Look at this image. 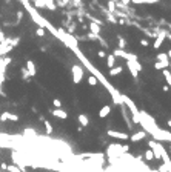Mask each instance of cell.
I'll list each match as a JSON object with an SVG mask.
<instances>
[{
	"mask_svg": "<svg viewBox=\"0 0 171 172\" xmlns=\"http://www.w3.org/2000/svg\"><path fill=\"white\" fill-rule=\"evenodd\" d=\"M127 66H128V69H130V72H131V75H133L134 78H137V75H139V71H137L136 68H134V65H133V63L127 60Z\"/></svg>",
	"mask_w": 171,
	"mask_h": 172,
	"instance_id": "obj_17",
	"label": "cell"
},
{
	"mask_svg": "<svg viewBox=\"0 0 171 172\" xmlns=\"http://www.w3.org/2000/svg\"><path fill=\"white\" fill-rule=\"evenodd\" d=\"M157 61H164V63H171L168 59V54L167 52H159L157 54Z\"/></svg>",
	"mask_w": 171,
	"mask_h": 172,
	"instance_id": "obj_18",
	"label": "cell"
},
{
	"mask_svg": "<svg viewBox=\"0 0 171 172\" xmlns=\"http://www.w3.org/2000/svg\"><path fill=\"white\" fill-rule=\"evenodd\" d=\"M167 126H168V128H171V120H168V121H167Z\"/></svg>",
	"mask_w": 171,
	"mask_h": 172,
	"instance_id": "obj_38",
	"label": "cell"
},
{
	"mask_svg": "<svg viewBox=\"0 0 171 172\" xmlns=\"http://www.w3.org/2000/svg\"><path fill=\"white\" fill-rule=\"evenodd\" d=\"M19 121L20 120V117L17 115V114H11V112H8V111H3L2 114H0V121Z\"/></svg>",
	"mask_w": 171,
	"mask_h": 172,
	"instance_id": "obj_5",
	"label": "cell"
},
{
	"mask_svg": "<svg viewBox=\"0 0 171 172\" xmlns=\"http://www.w3.org/2000/svg\"><path fill=\"white\" fill-rule=\"evenodd\" d=\"M170 74H171V71H170Z\"/></svg>",
	"mask_w": 171,
	"mask_h": 172,
	"instance_id": "obj_41",
	"label": "cell"
},
{
	"mask_svg": "<svg viewBox=\"0 0 171 172\" xmlns=\"http://www.w3.org/2000/svg\"><path fill=\"white\" fill-rule=\"evenodd\" d=\"M130 151V146H127V144H110L108 146V155H110V158H117L120 155H123V154H128Z\"/></svg>",
	"mask_w": 171,
	"mask_h": 172,
	"instance_id": "obj_1",
	"label": "cell"
},
{
	"mask_svg": "<svg viewBox=\"0 0 171 172\" xmlns=\"http://www.w3.org/2000/svg\"><path fill=\"white\" fill-rule=\"evenodd\" d=\"M108 137H111V138H117V140H128L130 138V135L128 134H125V132H120V131H114V129H110L106 132Z\"/></svg>",
	"mask_w": 171,
	"mask_h": 172,
	"instance_id": "obj_4",
	"label": "cell"
},
{
	"mask_svg": "<svg viewBox=\"0 0 171 172\" xmlns=\"http://www.w3.org/2000/svg\"><path fill=\"white\" fill-rule=\"evenodd\" d=\"M97 56L100 57V59H106V54H105V51H102V49H100V51L97 52Z\"/></svg>",
	"mask_w": 171,
	"mask_h": 172,
	"instance_id": "obj_34",
	"label": "cell"
},
{
	"mask_svg": "<svg viewBox=\"0 0 171 172\" xmlns=\"http://www.w3.org/2000/svg\"><path fill=\"white\" fill-rule=\"evenodd\" d=\"M51 114L54 115V117H57V119H68V114H66V111H63L62 109V108H59V109H56V108H54V109L51 111Z\"/></svg>",
	"mask_w": 171,
	"mask_h": 172,
	"instance_id": "obj_9",
	"label": "cell"
},
{
	"mask_svg": "<svg viewBox=\"0 0 171 172\" xmlns=\"http://www.w3.org/2000/svg\"><path fill=\"white\" fill-rule=\"evenodd\" d=\"M32 3L35 8H45L46 10V3H48V0H32Z\"/></svg>",
	"mask_w": 171,
	"mask_h": 172,
	"instance_id": "obj_20",
	"label": "cell"
},
{
	"mask_svg": "<svg viewBox=\"0 0 171 172\" xmlns=\"http://www.w3.org/2000/svg\"><path fill=\"white\" fill-rule=\"evenodd\" d=\"M162 89H164V91H165V92H168V91H170V86H168V85H165V86H164V88H162Z\"/></svg>",
	"mask_w": 171,
	"mask_h": 172,
	"instance_id": "obj_36",
	"label": "cell"
},
{
	"mask_svg": "<svg viewBox=\"0 0 171 172\" xmlns=\"http://www.w3.org/2000/svg\"><path fill=\"white\" fill-rule=\"evenodd\" d=\"M11 63V59L10 57H0V85H3V81H5V74H6V68L8 65Z\"/></svg>",
	"mask_w": 171,
	"mask_h": 172,
	"instance_id": "obj_3",
	"label": "cell"
},
{
	"mask_svg": "<svg viewBox=\"0 0 171 172\" xmlns=\"http://www.w3.org/2000/svg\"><path fill=\"white\" fill-rule=\"evenodd\" d=\"M88 28H89V32H93V34H100V25L96 23V22H91L88 25Z\"/></svg>",
	"mask_w": 171,
	"mask_h": 172,
	"instance_id": "obj_11",
	"label": "cell"
},
{
	"mask_svg": "<svg viewBox=\"0 0 171 172\" xmlns=\"http://www.w3.org/2000/svg\"><path fill=\"white\" fill-rule=\"evenodd\" d=\"M108 10H110V12H114L116 10H117V8H116V2L114 0H108Z\"/></svg>",
	"mask_w": 171,
	"mask_h": 172,
	"instance_id": "obj_24",
	"label": "cell"
},
{
	"mask_svg": "<svg viewBox=\"0 0 171 172\" xmlns=\"http://www.w3.org/2000/svg\"><path fill=\"white\" fill-rule=\"evenodd\" d=\"M157 2H160V0H131V3L134 5H153Z\"/></svg>",
	"mask_w": 171,
	"mask_h": 172,
	"instance_id": "obj_14",
	"label": "cell"
},
{
	"mask_svg": "<svg viewBox=\"0 0 171 172\" xmlns=\"http://www.w3.org/2000/svg\"><path fill=\"white\" fill-rule=\"evenodd\" d=\"M6 171H10V172H22V169H20V168L13 166V165H11V166H8V169H6Z\"/></svg>",
	"mask_w": 171,
	"mask_h": 172,
	"instance_id": "obj_30",
	"label": "cell"
},
{
	"mask_svg": "<svg viewBox=\"0 0 171 172\" xmlns=\"http://www.w3.org/2000/svg\"><path fill=\"white\" fill-rule=\"evenodd\" d=\"M167 54H168V59H170V61H171V49H168V52H167Z\"/></svg>",
	"mask_w": 171,
	"mask_h": 172,
	"instance_id": "obj_37",
	"label": "cell"
},
{
	"mask_svg": "<svg viewBox=\"0 0 171 172\" xmlns=\"http://www.w3.org/2000/svg\"><path fill=\"white\" fill-rule=\"evenodd\" d=\"M128 61H131L133 63V65H134V68H136L139 72L142 71V65H140V61H139V59H137V56H134V54H128V59H127Z\"/></svg>",
	"mask_w": 171,
	"mask_h": 172,
	"instance_id": "obj_8",
	"label": "cell"
},
{
	"mask_svg": "<svg viewBox=\"0 0 171 172\" xmlns=\"http://www.w3.org/2000/svg\"><path fill=\"white\" fill-rule=\"evenodd\" d=\"M71 72H73V81H74V85H79L80 81L83 80V68L80 66V65H77V63H74L73 65V68H71Z\"/></svg>",
	"mask_w": 171,
	"mask_h": 172,
	"instance_id": "obj_2",
	"label": "cell"
},
{
	"mask_svg": "<svg viewBox=\"0 0 171 172\" xmlns=\"http://www.w3.org/2000/svg\"><path fill=\"white\" fill-rule=\"evenodd\" d=\"M157 172H170V169H168L165 165H160V166H159V169H157Z\"/></svg>",
	"mask_w": 171,
	"mask_h": 172,
	"instance_id": "obj_32",
	"label": "cell"
},
{
	"mask_svg": "<svg viewBox=\"0 0 171 172\" xmlns=\"http://www.w3.org/2000/svg\"><path fill=\"white\" fill-rule=\"evenodd\" d=\"M52 105H54V108H56V109H59V108H62V100H60V98H54V100H52Z\"/></svg>",
	"mask_w": 171,
	"mask_h": 172,
	"instance_id": "obj_27",
	"label": "cell"
},
{
	"mask_svg": "<svg viewBox=\"0 0 171 172\" xmlns=\"http://www.w3.org/2000/svg\"><path fill=\"white\" fill-rule=\"evenodd\" d=\"M140 45H142V46H145V48H147V46H150V42H148L147 39H142V40H140Z\"/></svg>",
	"mask_w": 171,
	"mask_h": 172,
	"instance_id": "obj_33",
	"label": "cell"
},
{
	"mask_svg": "<svg viewBox=\"0 0 171 172\" xmlns=\"http://www.w3.org/2000/svg\"><path fill=\"white\" fill-rule=\"evenodd\" d=\"M170 172H171V169H170Z\"/></svg>",
	"mask_w": 171,
	"mask_h": 172,
	"instance_id": "obj_42",
	"label": "cell"
},
{
	"mask_svg": "<svg viewBox=\"0 0 171 172\" xmlns=\"http://www.w3.org/2000/svg\"><path fill=\"white\" fill-rule=\"evenodd\" d=\"M120 3H122V5H125V6H128V5L131 3V0H120Z\"/></svg>",
	"mask_w": 171,
	"mask_h": 172,
	"instance_id": "obj_35",
	"label": "cell"
},
{
	"mask_svg": "<svg viewBox=\"0 0 171 172\" xmlns=\"http://www.w3.org/2000/svg\"><path fill=\"white\" fill-rule=\"evenodd\" d=\"M5 2H10V0H5Z\"/></svg>",
	"mask_w": 171,
	"mask_h": 172,
	"instance_id": "obj_40",
	"label": "cell"
},
{
	"mask_svg": "<svg viewBox=\"0 0 171 172\" xmlns=\"http://www.w3.org/2000/svg\"><path fill=\"white\" fill-rule=\"evenodd\" d=\"M147 135H148V134L142 129V131H137V132H134L133 135H130V140L136 143V141H140V140H143V138H147Z\"/></svg>",
	"mask_w": 171,
	"mask_h": 172,
	"instance_id": "obj_7",
	"label": "cell"
},
{
	"mask_svg": "<svg viewBox=\"0 0 171 172\" xmlns=\"http://www.w3.org/2000/svg\"><path fill=\"white\" fill-rule=\"evenodd\" d=\"M143 157H145V160H148V161H153V160H154V154H153L151 149H147V151H145V155H143Z\"/></svg>",
	"mask_w": 171,
	"mask_h": 172,
	"instance_id": "obj_22",
	"label": "cell"
},
{
	"mask_svg": "<svg viewBox=\"0 0 171 172\" xmlns=\"http://www.w3.org/2000/svg\"><path fill=\"white\" fill-rule=\"evenodd\" d=\"M26 71L29 72V77H35L37 75V68H35V63L32 60H26Z\"/></svg>",
	"mask_w": 171,
	"mask_h": 172,
	"instance_id": "obj_6",
	"label": "cell"
},
{
	"mask_svg": "<svg viewBox=\"0 0 171 172\" xmlns=\"http://www.w3.org/2000/svg\"><path fill=\"white\" fill-rule=\"evenodd\" d=\"M22 77H23V80H28L29 78V72L26 71V68H22Z\"/></svg>",
	"mask_w": 171,
	"mask_h": 172,
	"instance_id": "obj_29",
	"label": "cell"
},
{
	"mask_svg": "<svg viewBox=\"0 0 171 172\" xmlns=\"http://www.w3.org/2000/svg\"><path fill=\"white\" fill-rule=\"evenodd\" d=\"M88 83H89V86H96V85L99 83V80H97L94 75H89V77H88Z\"/></svg>",
	"mask_w": 171,
	"mask_h": 172,
	"instance_id": "obj_25",
	"label": "cell"
},
{
	"mask_svg": "<svg viewBox=\"0 0 171 172\" xmlns=\"http://www.w3.org/2000/svg\"><path fill=\"white\" fill-rule=\"evenodd\" d=\"M128 54H130V52H127L125 49H119V48L113 51V56H114V57H122V59H125V60L128 59Z\"/></svg>",
	"mask_w": 171,
	"mask_h": 172,
	"instance_id": "obj_10",
	"label": "cell"
},
{
	"mask_svg": "<svg viewBox=\"0 0 171 172\" xmlns=\"http://www.w3.org/2000/svg\"><path fill=\"white\" fill-rule=\"evenodd\" d=\"M106 66L110 69L116 66V57L113 56V54H108V56H106Z\"/></svg>",
	"mask_w": 171,
	"mask_h": 172,
	"instance_id": "obj_15",
	"label": "cell"
},
{
	"mask_svg": "<svg viewBox=\"0 0 171 172\" xmlns=\"http://www.w3.org/2000/svg\"><path fill=\"white\" fill-rule=\"evenodd\" d=\"M68 3H69V0H57V3H56V5H57V6H62V8H63V6H66Z\"/></svg>",
	"mask_w": 171,
	"mask_h": 172,
	"instance_id": "obj_31",
	"label": "cell"
},
{
	"mask_svg": "<svg viewBox=\"0 0 171 172\" xmlns=\"http://www.w3.org/2000/svg\"><path fill=\"white\" fill-rule=\"evenodd\" d=\"M117 40H119V49H125V48H127V40H125L123 37H119Z\"/></svg>",
	"mask_w": 171,
	"mask_h": 172,
	"instance_id": "obj_26",
	"label": "cell"
},
{
	"mask_svg": "<svg viewBox=\"0 0 171 172\" xmlns=\"http://www.w3.org/2000/svg\"><path fill=\"white\" fill-rule=\"evenodd\" d=\"M35 35H39V37H45V28H39L35 29Z\"/></svg>",
	"mask_w": 171,
	"mask_h": 172,
	"instance_id": "obj_28",
	"label": "cell"
},
{
	"mask_svg": "<svg viewBox=\"0 0 171 172\" xmlns=\"http://www.w3.org/2000/svg\"><path fill=\"white\" fill-rule=\"evenodd\" d=\"M171 66V63H164V61H156L154 63V68L157 71H164V69H168Z\"/></svg>",
	"mask_w": 171,
	"mask_h": 172,
	"instance_id": "obj_16",
	"label": "cell"
},
{
	"mask_svg": "<svg viewBox=\"0 0 171 172\" xmlns=\"http://www.w3.org/2000/svg\"><path fill=\"white\" fill-rule=\"evenodd\" d=\"M122 71H123V68H122V66H114V68H111V69H110V75H111V77H116V75H119Z\"/></svg>",
	"mask_w": 171,
	"mask_h": 172,
	"instance_id": "obj_19",
	"label": "cell"
},
{
	"mask_svg": "<svg viewBox=\"0 0 171 172\" xmlns=\"http://www.w3.org/2000/svg\"><path fill=\"white\" fill-rule=\"evenodd\" d=\"M167 39H168V40H171V32H168V35H167Z\"/></svg>",
	"mask_w": 171,
	"mask_h": 172,
	"instance_id": "obj_39",
	"label": "cell"
},
{
	"mask_svg": "<svg viewBox=\"0 0 171 172\" xmlns=\"http://www.w3.org/2000/svg\"><path fill=\"white\" fill-rule=\"evenodd\" d=\"M111 114V106L110 105H106V106H103L100 111H99V117H100V119H105V117H108Z\"/></svg>",
	"mask_w": 171,
	"mask_h": 172,
	"instance_id": "obj_12",
	"label": "cell"
},
{
	"mask_svg": "<svg viewBox=\"0 0 171 172\" xmlns=\"http://www.w3.org/2000/svg\"><path fill=\"white\" fill-rule=\"evenodd\" d=\"M77 121L80 123V126H83V128L89 124V119H88V117H86L85 114H79V117H77Z\"/></svg>",
	"mask_w": 171,
	"mask_h": 172,
	"instance_id": "obj_13",
	"label": "cell"
},
{
	"mask_svg": "<svg viewBox=\"0 0 171 172\" xmlns=\"http://www.w3.org/2000/svg\"><path fill=\"white\" fill-rule=\"evenodd\" d=\"M43 124H45V131H46V134L51 135L52 131H54V129H52V124H51L49 121H43Z\"/></svg>",
	"mask_w": 171,
	"mask_h": 172,
	"instance_id": "obj_23",
	"label": "cell"
},
{
	"mask_svg": "<svg viewBox=\"0 0 171 172\" xmlns=\"http://www.w3.org/2000/svg\"><path fill=\"white\" fill-rule=\"evenodd\" d=\"M162 74H164V78L167 80V85H168L170 89H171V74H170V71H168V69H164V71H162Z\"/></svg>",
	"mask_w": 171,
	"mask_h": 172,
	"instance_id": "obj_21",
	"label": "cell"
}]
</instances>
